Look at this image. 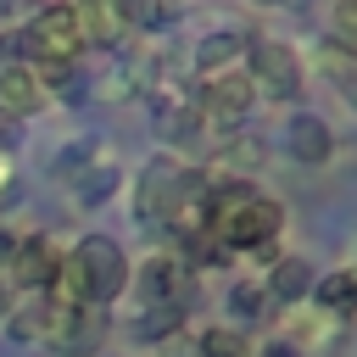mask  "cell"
<instances>
[{
    "instance_id": "cell-1",
    "label": "cell",
    "mask_w": 357,
    "mask_h": 357,
    "mask_svg": "<svg viewBox=\"0 0 357 357\" xmlns=\"http://www.w3.org/2000/svg\"><path fill=\"white\" fill-rule=\"evenodd\" d=\"M279 201L257 195L251 184H229V190H206V223L223 245H262L279 234Z\"/></svg>"
},
{
    "instance_id": "cell-2",
    "label": "cell",
    "mask_w": 357,
    "mask_h": 357,
    "mask_svg": "<svg viewBox=\"0 0 357 357\" xmlns=\"http://www.w3.org/2000/svg\"><path fill=\"white\" fill-rule=\"evenodd\" d=\"M73 268H78V279H84V301H89V307H106V301L128 284V257H123V245L106 240V234H89V240L73 251Z\"/></svg>"
},
{
    "instance_id": "cell-3",
    "label": "cell",
    "mask_w": 357,
    "mask_h": 357,
    "mask_svg": "<svg viewBox=\"0 0 357 357\" xmlns=\"http://www.w3.org/2000/svg\"><path fill=\"white\" fill-rule=\"evenodd\" d=\"M28 50L45 56V67H67L78 56V22H73V6H45L33 22H28Z\"/></svg>"
},
{
    "instance_id": "cell-4",
    "label": "cell",
    "mask_w": 357,
    "mask_h": 357,
    "mask_svg": "<svg viewBox=\"0 0 357 357\" xmlns=\"http://www.w3.org/2000/svg\"><path fill=\"white\" fill-rule=\"evenodd\" d=\"M245 56H251V89H268V95H279V100L301 89V67H296L290 45H279V39H251Z\"/></svg>"
},
{
    "instance_id": "cell-5",
    "label": "cell",
    "mask_w": 357,
    "mask_h": 357,
    "mask_svg": "<svg viewBox=\"0 0 357 357\" xmlns=\"http://www.w3.org/2000/svg\"><path fill=\"white\" fill-rule=\"evenodd\" d=\"M178 178H184V173H178ZM178 178H173V167H167V162H151V167H145V178H139L134 212H139L145 223H162V229H167L173 206H178V201L195 190V184H178Z\"/></svg>"
},
{
    "instance_id": "cell-6",
    "label": "cell",
    "mask_w": 357,
    "mask_h": 357,
    "mask_svg": "<svg viewBox=\"0 0 357 357\" xmlns=\"http://www.w3.org/2000/svg\"><path fill=\"white\" fill-rule=\"evenodd\" d=\"M139 290L156 301V312H178V301H190V268L173 257H151L139 268Z\"/></svg>"
},
{
    "instance_id": "cell-7",
    "label": "cell",
    "mask_w": 357,
    "mask_h": 357,
    "mask_svg": "<svg viewBox=\"0 0 357 357\" xmlns=\"http://www.w3.org/2000/svg\"><path fill=\"white\" fill-rule=\"evenodd\" d=\"M251 100H257L251 78L223 73V78H206V89H201V117H223V123H234V117L251 112Z\"/></svg>"
},
{
    "instance_id": "cell-8",
    "label": "cell",
    "mask_w": 357,
    "mask_h": 357,
    "mask_svg": "<svg viewBox=\"0 0 357 357\" xmlns=\"http://www.w3.org/2000/svg\"><path fill=\"white\" fill-rule=\"evenodd\" d=\"M39 106H45V78H39V67H28V61L0 67V112L28 117V112H39Z\"/></svg>"
},
{
    "instance_id": "cell-9",
    "label": "cell",
    "mask_w": 357,
    "mask_h": 357,
    "mask_svg": "<svg viewBox=\"0 0 357 357\" xmlns=\"http://www.w3.org/2000/svg\"><path fill=\"white\" fill-rule=\"evenodd\" d=\"M73 22H78V45H117L128 28V11L112 0H89V6H73Z\"/></svg>"
},
{
    "instance_id": "cell-10",
    "label": "cell",
    "mask_w": 357,
    "mask_h": 357,
    "mask_svg": "<svg viewBox=\"0 0 357 357\" xmlns=\"http://www.w3.org/2000/svg\"><path fill=\"white\" fill-rule=\"evenodd\" d=\"M284 145H290L296 162H324V156L335 151V134H329V123H324L318 112H301V117H290Z\"/></svg>"
},
{
    "instance_id": "cell-11",
    "label": "cell",
    "mask_w": 357,
    "mask_h": 357,
    "mask_svg": "<svg viewBox=\"0 0 357 357\" xmlns=\"http://www.w3.org/2000/svg\"><path fill=\"white\" fill-rule=\"evenodd\" d=\"M56 268H61V257H56L45 240H22V245H17V257H11V273H17L22 284H33V290H50Z\"/></svg>"
},
{
    "instance_id": "cell-12",
    "label": "cell",
    "mask_w": 357,
    "mask_h": 357,
    "mask_svg": "<svg viewBox=\"0 0 357 357\" xmlns=\"http://www.w3.org/2000/svg\"><path fill=\"white\" fill-rule=\"evenodd\" d=\"M318 73L357 106V50H351L346 39H324V50H318Z\"/></svg>"
},
{
    "instance_id": "cell-13",
    "label": "cell",
    "mask_w": 357,
    "mask_h": 357,
    "mask_svg": "<svg viewBox=\"0 0 357 357\" xmlns=\"http://www.w3.org/2000/svg\"><path fill=\"white\" fill-rule=\"evenodd\" d=\"M268 290H273L279 301H301V296L312 290V268H307L301 257H284V262L273 268V279H268Z\"/></svg>"
},
{
    "instance_id": "cell-14",
    "label": "cell",
    "mask_w": 357,
    "mask_h": 357,
    "mask_svg": "<svg viewBox=\"0 0 357 357\" xmlns=\"http://www.w3.org/2000/svg\"><path fill=\"white\" fill-rule=\"evenodd\" d=\"M312 296H318L329 312H346V307H357V268H340V273L318 279V284H312Z\"/></svg>"
},
{
    "instance_id": "cell-15",
    "label": "cell",
    "mask_w": 357,
    "mask_h": 357,
    "mask_svg": "<svg viewBox=\"0 0 357 357\" xmlns=\"http://www.w3.org/2000/svg\"><path fill=\"white\" fill-rule=\"evenodd\" d=\"M240 45H245L240 33H206V39H201V50H195V67H201L206 78H218V67H223V61H234V50H240Z\"/></svg>"
},
{
    "instance_id": "cell-16",
    "label": "cell",
    "mask_w": 357,
    "mask_h": 357,
    "mask_svg": "<svg viewBox=\"0 0 357 357\" xmlns=\"http://www.w3.org/2000/svg\"><path fill=\"white\" fill-rule=\"evenodd\" d=\"M45 324H50V301L39 296L33 307H11V318H6V329L17 335V340H45Z\"/></svg>"
},
{
    "instance_id": "cell-17",
    "label": "cell",
    "mask_w": 357,
    "mask_h": 357,
    "mask_svg": "<svg viewBox=\"0 0 357 357\" xmlns=\"http://www.w3.org/2000/svg\"><path fill=\"white\" fill-rule=\"evenodd\" d=\"M201 357H245V340L234 329H206L201 335Z\"/></svg>"
},
{
    "instance_id": "cell-18",
    "label": "cell",
    "mask_w": 357,
    "mask_h": 357,
    "mask_svg": "<svg viewBox=\"0 0 357 357\" xmlns=\"http://www.w3.org/2000/svg\"><path fill=\"white\" fill-rule=\"evenodd\" d=\"M112 190H117V173H112V167H95V173H84V184H78V201H89V206H95V201H106Z\"/></svg>"
},
{
    "instance_id": "cell-19",
    "label": "cell",
    "mask_w": 357,
    "mask_h": 357,
    "mask_svg": "<svg viewBox=\"0 0 357 357\" xmlns=\"http://www.w3.org/2000/svg\"><path fill=\"white\" fill-rule=\"evenodd\" d=\"M223 162H240V167H257V162H262V145H257L251 134H234V139H229V156H223Z\"/></svg>"
},
{
    "instance_id": "cell-20",
    "label": "cell",
    "mask_w": 357,
    "mask_h": 357,
    "mask_svg": "<svg viewBox=\"0 0 357 357\" xmlns=\"http://www.w3.org/2000/svg\"><path fill=\"white\" fill-rule=\"evenodd\" d=\"M89 156H95V145H73V151H67V156L56 162V167H61V178H73V173H78V167H84Z\"/></svg>"
},
{
    "instance_id": "cell-21",
    "label": "cell",
    "mask_w": 357,
    "mask_h": 357,
    "mask_svg": "<svg viewBox=\"0 0 357 357\" xmlns=\"http://www.w3.org/2000/svg\"><path fill=\"white\" fill-rule=\"evenodd\" d=\"M234 307H240L245 318H257V307H262V290H257V284H240V290H234Z\"/></svg>"
},
{
    "instance_id": "cell-22",
    "label": "cell",
    "mask_w": 357,
    "mask_h": 357,
    "mask_svg": "<svg viewBox=\"0 0 357 357\" xmlns=\"http://www.w3.org/2000/svg\"><path fill=\"white\" fill-rule=\"evenodd\" d=\"M28 50V39L22 33H0V56H6V67H17V56Z\"/></svg>"
},
{
    "instance_id": "cell-23",
    "label": "cell",
    "mask_w": 357,
    "mask_h": 357,
    "mask_svg": "<svg viewBox=\"0 0 357 357\" xmlns=\"http://www.w3.org/2000/svg\"><path fill=\"white\" fill-rule=\"evenodd\" d=\"M340 28H346V45L357 50V6H340Z\"/></svg>"
},
{
    "instance_id": "cell-24",
    "label": "cell",
    "mask_w": 357,
    "mask_h": 357,
    "mask_svg": "<svg viewBox=\"0 0 357 357\" xmlns=\"http://www.w3.org/2000/svg\"><path fill=\"white\" fill-rule=\"evenodd\" d=\"M11 318V290H6V279H0V324Z\"/></svg>"
},
{
    "instance_id": "cell-25",
    "label": "cell",
    "mask_w": 357,
    "mask_h": 357,
    "mask_svg": "<svg viewBox=\"0 0 357 357\" xmlns=\"http://www.w3.org/2000/svg\"><path fill=\"white\" fill-rule=\"evenodd\" d=\"M262 357H301V351H296V346H268Z\"/></svg>"
}]
</instances>
